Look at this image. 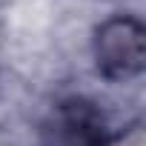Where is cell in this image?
Segmentation results:
<instances>
[{
    "label": "cell",
    "instance_id": "obj_2",
    "mask_svg": "<svg viewBox=\"0 0 146 146\" xmlns=\"http://www.w3.org/2000/svg\"><path fill=\"white\" fill-rule=\"evenodd\" d=\"M37 146H109L106 117L86 98H66L43 117Z\"/></svg>",
    "mask_w": 146,
    "mask_h": 146
},
{
    "label": "cell",
    "instance_id": "obj_1",
    "mask_svg": "<svg viewBox=\"0 0 146 146\" xmlns=\"http://www.w3.org/2000/svg\"><path fill=\"white\" fill-rule=\"evenodd\" d=\"M98 72L109 80L137 78L146 66V29L132 15L106 17L92 37Z\"/></svg>",
    "mask_w": 146,
    "mask_h": 146
}]
</instances>
